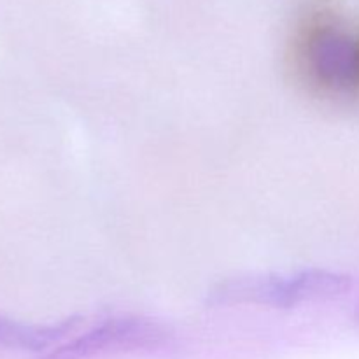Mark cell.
<instances>
[{
  "label": "cell",
  "mask_w": 359,
  "mask_h": 359,
  "mask_svg": "<svg viewBox=\"0 0 359 359\" xmlns=\"http://www.w3.org/2000/svg\"><path fill=\"white\" fill-rule=\"evenodd\" d=\"M351 286L347 276L328 270H304L290 277L249 276L219 283L209 293L210 305H266L294 307L307 302L332 300Z\"/></svg>",
  "instance_id": "1"
},
{
  "label": "cell",
  "mask_w": 359,
  "mask_h": 359,
  "mask_svg": "<svg viewBox=\"0 0 359 359\" xmlns=\"http://www.w3.org/2000/svg\"><path fill=\"white\" fill-rule=\"evenodd\" d=\"M83 326L84 319L81 318H70L55 325H25L0 318V346L46 354L81 332Z\"/></svg>",
  "instance_id": "4"
},
{
  "label": "cell",
  "mask_w": 359,
  "mask_h": 359,
  "mask_svg": "<svg viewBox=\"0 0 359 359\" xmlns=\"http://www.w3.org/2000/svg\"><path fill=\"white\" fill-rule=\"evenodd\" d=\"M304 58L325 86L359 91V32L337 21L314 23L305 34Z\"/></svg>",
  "instance_id": "3"
},
{
  "label": "cell",
  "mask_w": 359,
  "mask_h": 359,
  "mask_svg": "<svg viewBox=\"0 0 359 359\" xmlns=\"http://www.w3.org/2000/svg\"><path fill=\"white\" fill-rule=\"evenodd\" d=\"M167 328L158 321L139 316H123L83 330L42 359H100L114 354L149 351L163 346Z\"/></svg>",
  "instance_id": "2"
}]
</instances>
